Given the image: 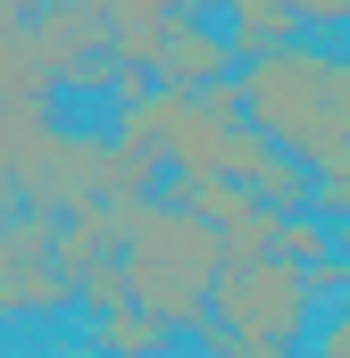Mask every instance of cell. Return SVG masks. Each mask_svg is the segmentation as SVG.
<instances>
[{
    "mask_svg": "<svg viewBox=\"0 0 350 358\" xmlns=\"http://www.w3.org/2000/svg\"><path fill=\"white\" fill-rule=\"evenodd\" d=\"M125 283L134 300L167 325V334H192L217 317V275H225V234L217 217H200L192 200L175 192H150V200H125Z\"/></svg>",
    "mask_w": 350,
    "mask_h": 358,
    "instance_id": "1",
    "label": "cell"
},
{
    "mask_svg": "<svg viewBox=\"0 0 350 358\" xmlns=\"http://www.w3.org/2000/svg\"><path fill=\"white\" fill-rule=\"evenodd\" d=\"M317 275L300 267V259H284V250H267V259H242V267L217 275V317L200 325V342L217 358H275L292 350V342H309V325H317Z\"/></svg>",
    "mask_w": 350,
    "mask_h": 358,
    "instance_id": "2",
    "label": "cell"
},
{
    "mask_svg": "<svg viewBox=\"0 0 350 358\" xmlns=\"http://www.w3.org/2000/svg\"><path fill=\"white\" fill-rule=\"evenodd\" d=\"M334 67H342V50H326V42H275L259 59H242V108H251V125H267L292 159H309L317 167V150H326V117H334Z\"/></svg>",
    "mask_w": 350,
    "mask_h": 358,
    "instance_id": "3",
    "label": "cell"
},
{
    "mask_svg": "<svg viewBox=\"0 0 350 358\" xmlns=\"http://www.w3.org/2000/svg\"><path fill=\"white\" fill-rule=\"evenodd\" d=\"M34 42H42L59 92H108V100L150 92L142 67L117 59V0H42L34 8Z\"/></svg>",
    "mask_w": 350,
    "mask_h": 358,
    "instance_id": "4",
    "label": "cell"
},
{
    "mask_svg": "<svg viewBox=\"0 0 350 358\" xmlns=\"http://www.w3.org/2000/svg\"><path fill=\"white\" fill-rule=\"evenodd\" d=\"M50 92H59V76H50V59L34 42V17H0V208L25 200V159L59 125Z\"/></svg>",
    "mask_w": 350,
    "mask_h": 358,
    "instance_id": "5",
    "label": "cell"
},
{
    "mask_svg": "<svg viewBox=\"0 0 350 358\" xmlns=\"http://www.w3.org/2000/svg\"><path fill=\"white\" fill-rule=\"evenodd\" d=\"M108 176H117V134H76V125H50L42 150L25 159V200L67 217L84 200H108Z\"/></svg>",
    "mask_w": 350,
    "mask_h": 358,
    "instance_id": "6",
    "label": "cell"
},
{
    "mask_svg": "<svg viewBox=\"0 0 350 358\" xmlns=\"http://www.w3.org/2000/svg\"><path fill=\"white\" fill-rule=\"evenodd\" d=\"M242 67V50H234V34L225 25H209L200 8L175 25L167 42H159V67H150V84H183V92H200V84H217V76H234Z\"/></svg>",
    "mask_w": 350,
    "mask_h": 358,
    "instance_id": "7",
    "label": "cell"
},
{
    "mask_svg": "<svg viewBox=\"0 0 350 358\" xmlns=\"http://www.w3.org/2000/svg\"><path fill=\"white\" fill-rule=\"evenodd\" d=\"M209 8L225 17V34H234V50H242V59H259V50H275V42H292V34H300L284 0H209Z\"/></svg>",
    "mask_w": 350,
    "mask_h": 358,
    "instance_id": "8",
    "label": "cell"
},
{
    "mask_svg": "<svg viewBox=\"0 0 350 358\" xmlns=\"http://www.w3.org/2000/svg\"><path fill=\"white\" fill-rule=\"evenodd\" d=\"M84 342L92 350H159V342H175V334L142 308V300H117V308H92L84 317Z\"/></svg>",
    "mask_w": 350,
    "mask_h": 358,
    "instance_id": "9",
    "label": "cell"
},
{
    "mask_svg": "<svg viewBox=\"0 0 350 358\" xmlns=\"http://www.w3.org/2000/svg\"><path fill=\"white\" fill-rule=\"evenodd\" d=\"M317 217L334 225V242L350 250V159L342 167H317Z\"/></svg>",
    "mask_w": 350,
    "mask_h": 358,
    "instance_id": "10",
    "label": "cell"
},
{
    "mask_svg": "<svg viewBox=\"0 0 350 358\" xmlns=\"http://www.w3.org/2000/svg\"><path fill=\"white\" fill-rule=\"evenodd\" d=\"M309 342H317L326 358H350V292H334V308L309 325Z\"/></svg>",
    "mask_w": 350,
    "mask_h": 358,
    "instance_id": "11",
    "label": "cell"
},
{
    "mask_svg": "<svg viewBox=\"0 0 350 358\" xmlns=\"http://www.w3.org/2000/svg\"><path fill=\"white\" fill-rule=\"evenodd\" d=\"M292 8V25H309V34H350V0H284Z\"/></svg>",
    "mask_w": 350,
    "mask_h": 358,
    "instance_id": "12",
    "label": "cell"
},
{
    "mask_svg": "<svg viewBox=\"0 0 350 358\" xmlns=\"http://www.w3.org/2000/svg\"><path fill=\"white\" fill-rule=\"evenodd\" d=\"M8 8H17V17H34V8H42V0H8Z\"/></svg>",
    "mask_w": 350,
    "mask_h": 358,
    "instance_id": "13",
    "label": "cell"
},
{
    "mask_svg": "<svg viewBox=\"0 0 350 358\" xmlns=\"http://www.w3.org/2000/svg\"><path fill=\"white\" fill-rule=\"evenodd\" d=\"M0 17H17V8H8V0H0Z\"/></svg>",
    "mask_w": 350,
    "mask_h": 358,
    "instance_id": "14",
    "label": "cell"
}]
</instances>
